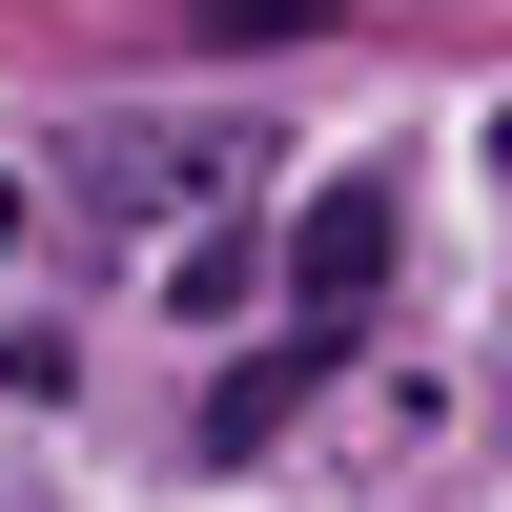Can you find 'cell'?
Masks as SVG:
<instances>
[{"instance_id": "2", "label": "cell", "mask_w": 512, "mask_h": 512, "mask_svg": "<svg viewBox=\"0 0 512 512\" xmlns=\"http://www.w3.org/2000/svg\"><path fill=\"white\" fill-rule=\"evenodd\" d=\"M308 390H328V328H287L267 369H226V390H205V472H246V451H267V431H287Z\"/></svg>"}, {"instance_id": "3", "label": "cell", "mask_w": 512, "mask_h": 512, "mask_svg": "<svg viewBox=\"0 0 512 512\" xmlns=\"http://www.w3.org/2000/svg\"><path fill=\"white\" fill-rule=\"evenodd\" d=\"M0 246H21V185H0Z\"/></svg>"}, {"instance_id": "1", "label": "cell", "mask_w": 512, "mask_h": 512, "mask_svg": "<svg viewBox=\"0 0 512 512\" xmlns=\"http://www.w3.org/2000/svg\"><path fill=\"white\" fill-rule=\"evenodd\" d=\"M390 246H410V205H390V185H308V226H287V308L349 349V328L390 308Z\"/></svg>"}]
</instances>
